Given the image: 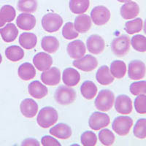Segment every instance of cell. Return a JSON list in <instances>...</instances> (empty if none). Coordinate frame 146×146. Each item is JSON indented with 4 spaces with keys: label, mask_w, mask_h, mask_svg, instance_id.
I'll use <instances>...</instances> for the list:
<instances>
[{
    "label": "cell",
    "mask_w": 146,
    "mask_h": 146,
    "mask_svg": "<svg viewBox=\"0 0 146 146\" xmlns=\"http://www.w3.org/2000/svg\"><path fill=\"white\" fill-rule=\"evenodd\" d=\"M58 118V115L56 110L51 107H45L42 108L39 111L36 121L40 127L47 129L56 123Z\"/></svg>",
    "instance_id": "cell-1"
},
{
    "label": "cell",
    "mask_w": 146,
    "mask_h": 146,
    "mask_svg": "<svg viewBox=\"0 0 146 146\" xmlns=\"http://www.w3.org/2000/svg\"><path fill=\"white\" fill-rule=\"evenodd\" d=\"M115 102L114 94L108 89L102 90L99 92L94 102L95 107L102 112H107L111 109Z\"/></svg>",
    "instance_id": "cell-2"
},
{
    "label": "cell",
    "mask_w": 146,
    "mask_h": 146,
    "mask_svg": "<svg viewBox=\"0 0 146 146\" xmlns=\"http://www.w3.org/2000/svg\"><path fill=\"white\" fill-rule=\"evenodd\" d=\"M55 100L62 105H68L76 99V92L67 86H62L56 89L54 94Z\"/></svg>",
    "instance_id": "cell-3"
},
{
    "label": "cell",
    "mask_w": 146,
    "mask_h": 146,
    "mask_svg": "<svg viewBox=\"0 0 146 146\" xmlns=\"http://www.w3.org/2000/svg\"><path fill=\"white\" fill-rule=\"evenodd\" d=\"M63 23V19L58 14L48 13L42 18V26L45 32H56L60 29Z\"/></svg>",
    "instance_id": "cell-4"
},
{
    "label": "cell",
    "mask_w": 146,
    "mask_h": 146,
    "mask_svg": "<svg viewBox=\"0 0 146 146\" xmlns=\"http://www.w3.org/2000/svg\"><path fill=\"white\" fill-rule=\"evenodd\" d=\"M130 39L126 35H121L115 38L111 43V50L115 56L123 57L130 50Z\"/></svg>",
    "instance_id": "cell-5"
},
{
    "label": "cell",
    "mask_w": 146,
    "mask_h": 146,
    "mask_svg": "<svg viewBox=\"0 0 146 146\" xmlns=\"http://www.w3.org/2000/svg\"><path fill=\"white\" fill-rule=\"evenodd\" d=\"M133 126V120L131 117L121 115L113 121L112 128L113 131L120 136H126L129 133Z\"/></svg>",
    "instance_id": "cell-6"
},
{
    "label": "cell",
    "mask_w": 146,
    "mask_h": 146,
    "mask_svg": "<svg viewBox=\"0 0 146 146\" xmlns=\"http://www.w3.org/2000/svg\"><path fill=\"white\" fill-rule=\"evenodd\" d=\"M146 74V66L140 60H133L128 66V75L133 80H139L144 78Z\"/></svg>",
    "instance_id": "cell-7"
},
{
    "label": "cell",
    "mask_w": 146,
    "mask_h": 146,
    "mask_svg": "<svg viewBox=\"0 0 146 146\" xmlns=\"http://www.w3.org/2000/svg\"><path fill=\"white\" fill-rule=\"evenodd\" d=\"M91 18L94 24L102 26L109 21L110 18V12L105 6H96L91 10Z\"/></svg>",
    "instance_id": "cell-8"
},
{
    "label": "cell",
    "mask_w": 146,
    "mask_h": 146,
    "mask_svg": "<svg viewBox=\"0 0 146 146\" xmlns=\"http://www.w3.org/2000/svg\"><path fill=\"white\" fill-rule=\"evenodd\" d=\"M110 120L108 114L100 112H94L88 120V125L91 129L98 131L110 124Z\"/></svg>",
    "instance_id": "cell-9"
},
{
    "label": "cell",
    "mask_w": 146,
    "mask_h": 146,
    "mask_svg": "<svg viewBox=\"0 0 146 146\" xmlns=\"http://www.w3.org/2000/svg\"><path fill=\"white\" fill-rule=\"evenodd\" d=\"M73 66L79 70L84 72H91L97 67L98 62L94 56L91 55L83 56L81 58H78L72 62Z\"/></svg>",
    "instance_id": "cell-10"
},
{
    "label": "cell",
    "mask_w": 146,
    "mask_h": 146,
    "mask_svg": "<svg viewBox=\"0 0 146 146\" xmlns=\"http://www.w3.org/2000/svg\"><path fill=\"white\" fill-rule=\"evenodd\" d=\"M87 49L93 54H100L105 50V43L104 39L98 35H92L86 41Z\"/></svg>",
    "instance_id": "cell-11"
},
{
    "label": "cell",
    "mask_w": 146,
    "mask_h": 146,
    "mask_svg": "<svg viewBox=\"0 0 146 146\" xmlns=\"http://www.w3.org/2000/svg\"><path fill=\"white\" fill-rule=\"evenodd\" d=\"M41 80L45 85L56 86L61 81V72L57 67H51L41 74Z\"/></svg>",
    "instance_id": "cell-12"
},
{
    "label": "cell",
    "mask_w": 146,
    "mask_h": 146,
    "mask_svg": "<svg viewBox=\"0 0 146 146\" xmlns=\"http://www.w3.org/2000/svg\"><path fill=\"white\" fill-rule=\"evenodd\" d=\"M115 109L120 114H130L133 109L131 98L124 94L118 96L115 102Z\"/></svg>",
    "instance_id": "cell-13"
},
{
    "label": "cell",
    "mask_w": 146,
    "mask_h": 146,
    "mask_svg": "<svg viewBox=\"0 0 146 146\" xmlns=\"http://www.w3.org/2000/svg\"><path fill=\"white\" fill-rule=\"evenodd\" d=\"M33 64L39 71L43 72L50 68L53 64V58L48 53L40 52L34 56Z\"/></svg>",
    "instance_id": "cell-14"
},
{
    "label": "cell",
    "mask_w": 146,
    "mask_h": 146,
    "mask_svg": "<svg viewBox=\"0 0 146 146\" xmlns=\"http://www.w3.org/2000/svg\"><path fill=\"white\" fill-rule=\"evenodd\" d=\"M66 50H67L69 56L74 59H78L81 58L86 54V52L85 44L83 43V41L79 40H74L69 43Z\"/></svg>",
    "instance_id": "cell-15"
},
{
    "label": "cell",
    "mask_w": 146,
    "mask_h": 146,
    "mask_svg": "<svg viewBox=\"0 0 146 146\" xmlns=\"http://www.w3.org/2000/svg\"><path fill=\"white\" fill-rule=\"evenodd\" d=\"M20 110L23 116L32 118L37 114L38 105L32 99H25L21 103Z\"/></svg>",
    "instance_id": "cell-16"
},
{
    "label": "cell",
    "mask_w": 146,
    "mask_h": 146,
    "mask_svg": "<svg viewBox=\"0 0 146 146\" xmlns=\"http://www.w3.org/2000/svg\"><path fill=\"white\" fill-rule=\"evenodd\" d=\"M121 17L125 19V20H130L133 18H136L139 13V5L135 2H126L124 5H122L121 7Z\"/></svg>",
    "instance_id": "cell-17"
},
{
    "label": "cell",
    "mask_w": 146,
    "mask_h": 146,
    "mask_svg": "<svg viewBox=\"0 0 146 146\" xmlns=\"http://www.w3.org/2000/svg\"><path fill=\"white\" fill-rule=\"evenodd\" d=\"M16 25L21 29L30 31L36 25V18L31 14L21 13L17 17Z\"/></svg>",
    "instance_id": "cell-18"
},
{
    "label": "cell",
    "mask_w": 146,
    "mask_h": 146,
    "mask_svg": "<svg viewBox=\"0 0 146 146\" xmlns=\"http://www.w3.org/2000/svg\"><path fill=\"white\" fill-rule=\"evenodd\" d=\"M62 80L67 86H75L80 80V75L75 69L66 68L62 74Z\"/></svg>",
    "instance_id": "cell-19"
},
{
    "label": "cell",
    "mask_w": 146,
    "mask_h": 146,
    "mask_svg": "<svg viewBox=\"0 0 146 146\" xmlns=\"http://www.w3.org/2000/svg\"><path fill=\"white\" fill-rule=\"evenodd\" d=\"M28 90L29 94L37 100L42 99L48 94L47 87L38 80H35L30 83L28 86Z\"/></svg>",
    "instance_id": "cell-20"
},
{
    "label": "cell",
    "mask_w": 146,
    "mask_h": 146,
    "mask_svg": "<svg viewBox=\"0 0 146 146\" xmlns=\"http://www.w3.org/2000/svg\"><path fill=\"white\" fill-rule=\"evenodd\" d=\"M50 134L58 139H66L72 136V129L66 123H58L52 127L49 131Z\"/></svg>",
    "instance_id": "cell-21"
},
{
    "label": "cell",
    "mask_w": 146,
    "mask_h": 146,
    "mask_svg": "<svg viewBox=\"0 0 146 146\" xmlns=\"http://www.w3.org/2000/svg\"><path fill=\"white\" fill-rule=\"evenodd\" d=\"M0 35L5 42H12L15 41L18 35V29L15 24L7 23L3 28L0 29Z\"/></svg>",
    "instance_id": "cell-22"
},
{
    "label": "cell",
    "mask_w": 146,
    "mask_h": 146,
    "mask_svg": "<svg viewBox=\"0 0 146 146\" xmlns=\"http://www.w3.org/2000/svg\"><path fill=\"white\" fill-rule=\"evenodd\" d=\"M96 80L102 86H108L111 84L114 80V77L112 75L109 67L106 65L102 66L98 69L96 73Z\"/></svg>",
    "instance_id": "cell-23"
},
{
    "label": "cell",
    "mask_w": 146,
    "mask_h": 146,
    "mask_svg": "<svg viewBox=\"0 0 146 146\" xmlns=\"http://www.w3.org/2000/svg\"><path fill=\"white\" fill-rule=\"evenodd\" d=\"M74 27L78 32L86 33L91 27V18L88 15H79L75 18Z\"/></svg>",
    "instance_id": "cell-24"
},
{
    "label": "cell",
    "mask_w": 146,
    "mask_h": 146,
    "mask_svg": "<svg viewBox=\"0 0 146 146\" xmlns=\"http://www.w3.org/2000/svg\"><path fill=\"white\" fill-rule=\"evenodd\" d=\"M18 76L23 80H29L33 79L36 75V70L33 65L29 62L22 64L18 70Z\"/></svg>",
    "instance_id": "cell-25"
},
{
    "label": "cell",
    "mask_w": 146,
    "mask_h": 146,
    "mask_svg": "<svg viewBox=\"0 0 146 146\" xmlns=\"http://www.w3.org/2000/svg\"><path fill=\"white\" fill-rule=\"evenodd\" d=\"M37 42V37L34 33L24 32L19 36V43L22 48L31 50L35 48Z\"/></svg>",
    "instance_id": "cell-26"
},
{
    "label": "cell",
    "mask_w": 146,
    "mask_h": 146,
    "mask_svg": "<svg viewBox=\"0 0 146 146\" xmlns=\"http://www.w3.org/2000/svg\"><path fill=\"white\" fill-rule=\"evenodd\" d=\"M97 86L94 82L87 80L85 81L80 86V92L85 99L91 100L96 96L97 94Z\"/></svg>",
    "instance_id": "cell-27"
},
{
    "label": "cell",
    "mask_w": 146,
    "mask_h": 146,
    "mask_svg": "<svg viewBox=\"0 0 146 146\" xmlns=\"http://www.w3.org/2000/svg\"><path fill=\"white\" fill-rule=\"evenodd\" d=\"M42 48L49 53H54L59 48V42L55 36H44L41 42Z\"/></svg>",
    "instance_id": "cell-28"
},
{
    "label": "cell",
    "mask_w": 146,
    "mask_h": 146,
    "mask_svg": "<svg viewBox=\"0 0 146 146\" xmlns=\"http://www.w3.org/2000/svg\"><path fill=\"white\" fill-rule=\"evenodd\" d=\"M90 5L89 0H70V9L74 14L85 13L88 10Z\"/></svg>",
    "instance_id": "cell-29"
},
{
    "label": "cell",
    "mask_w": 146,
    "mask_h": 146,
    "mask_svg": "<svg viewBox=\"0 0 146 146\" xmlns=\"http://www.w3.org/2000/svg\"><path fill=\"white\" fill-rule=\"evenodd\" d=\"M5 56L11 62H16L21 60L24 56V51L21 47L18 45H11L6 48Z\"/></svg>",
    "instance_id": "cell-30"
},
{
    "label": "cell",
    "mask_w": 146,
    "mask_h": 146,
    "mask_svg": "<svg viewBox=\"0 0 146 146\" xmlns=\"http://www.w3.org/2000/svg\"><path fill=\"white\" fill-rule=\"evenodd\" d=\"M110 72L117 79H121L126 73V65L123 61L116 60L110 64Z\"/></svg>",
    "instance_id": "cell-31"
},
{
    "label": "cell",
    "mask_w": 146,
    "mask_h": 146,
    "mask_svg": "<svg viewBox=\"0 0 146 146\" xmlns=\"http://www.w3.org/2000/svg\"><path fill=\"white\" fill-rule=\"evenodd\" d=\"M17 6L19 11L30 13L36 11L38 4L36 0H18Z\"/></svg>",
    "instance_id": "cell-32"
},
{
    "label": "cell",
    "mask_w": 146,
    "mask_h": 146,
    "mask_svg": "<svg viewBox=\"0 0 146 146\" xmlns=\"http://www.w3.org/2000/svg\"><path fill=\"white\" fill-rule=\"evenodd\" d=\"M143 21L142 18H137L132 21H129L125 24V31L129 35H134L138 33L143 29Z\"/></svg>",
    "instance_id": "cell-33"
},
{
    "label": "cell",
    "mask_w": 146,
    "mask_h": 146,
    "mask_svg": "<svg viewBox=\"0 0 146 146\" xmlns=\"http://www.w3.org/2000/svg\"><path fill=\"white\" fill-rule=\"evenodd\" d=\"M16 12L15 8L11 5H4L2 8L0 9V17L3 21L5 23H10L15 19Z\"/></svg>",
    "instance_id": "cell-34"
},
{
    "label": "cell",
    "mask_w": 146,
    "mask_h": 146,
    "mask_svg": "<svg viewBox=\"0 0 146 146\" xmlns=\"http://www.w3.org/2000/svg\"><path fill=\"white\" fill-rule=\"evenodd\" d=\"M131 45L137 51L146 52V37L142 35H135L131 39Z\"/></svg>",
    "instance_id": "cell-35"
},
{
    "label": "cell",
    "mask_w": 146,
    "mask_h": 146,
    "mask_svg": "<svg viewBox=\"0 0 146 146\" xmlns=\"http://www.w3.org/2000/svg\"><path fill=\"white\" fill-rule=\"evenodd\" d=\"M133 133L138 139L146 138V118H140L137 121L134 126Z\"/></svg>",
    "instance_id": "cell-36"
},
{
    "label": "cell",
    "mask_w": 146,
    "mask_h": 146,
    "mask_svg": "<svg viewBox=\"0 0 146 146\" xmlns=\"http://www.w3.org/2000/svg\"><path fill=\"white\" fill-rule=\"evenodd\" d=\"M99 139L104 145H112L115 142V135L110 130L108 129H102L99 132Z\"/></svg>",
    "instance_id": "cell-37"
},
{
    "label": "cell",
    "mask_w": 146,
    "mask_h": 146,
    "mask_svg": "<svg viewBox=\"0 0 146 146\" xmlns=\"http://www.w3.org/2000/svg\"><path fill=\"white\" fill-rule=\"evenodd\" d=\"M80 141L83 146H94L97 143V137L93 131H86L82 134Z\"/></svg>",
    "instance_id": "cell-38"
},
{
    "label": "cell",
    "mask_w": 146,
    "mask_h": 146,
    "mask_svg": "<svg viewBox=\"0 0 146 146\" xmlns=\"http://www.w3.org/2000/svg\"><path fill=\"white\" fill-rule=\"evenodd\" d=\"M78 35L79 34L75 30L74 24L71 22L66 23L62 28V36L66 40H73L77 38Z\"/></svg>",
    "instance_id": "cell-39"
},
{
    "label": "cell",
    "mask_w": 146,
    "mask_h": 146,
    "mask_svg": "<svg viewBox=\"0 0 146 146\" xmlns=\"http://www.w3.org/2000/svg\"><path fill=\"white\" fill-rule=\"evenodd\" d=\"M130 92L132 95L138 96V95H146V80H140V81L135 82L130 85Z\"/></svg>",
    "instance_id": "cell-40"
},
{
    "label": "cell",
    "mask_w": 146,
    "mask_h": 146,
    "mask_svg": "<svg viewBox=\"0 0 146 146\" xmlns=\"http://www.w3.org/2000/svg\"><path fill=\"white\" fill-rule=\"evenodd\" d=\"M135 110L139 114H146V95H138L134 102Z\"/></svg>",
    "instance_id": "cell-41"
},
{
    "label": "cell",
    "mask_w": 146,
    "mask_h": 146,
    "mask_svg": "<svg viewBox=\"0 0 146 146\" xmlns=\"http://www.w3.org/2000/svg\"><path fill=\"white\" fill-rule=\"evenodd\" d=\"M41 143L43 146H61V144L56 139L48 135L42 137Z\"/></svg>",
    "instance_id": "cell-42"
},
{
    "label": "cell",
    "mask_w": 146,
    "mask_h": 146,
    "mask_svg": "<svg viewBox=\"0 0 146 146\" xmlns=\"http://www.w3.org/2000/svg\"><path fill=\"white\" fill-rule=\"evenodd\" d=\"M22 146H27V145H31V146H40V144L36 139H33V138H29V139H24L23 143H21Z\"/></svg>",
    "instance_id": "cell-43"
},
{
    "label": "cell",
    "mask_w": 146,
    "mask_h": 146,
    "mask_svg": "<svg viewBox=\"0 0 146 146\" xmlns=\"http://www.w3.org/2000/svg\"><path fill=\"white\" fill-rule=\"evenodd\" d=\"M5 23H5V21H3L2 18H1V17H0V27H4V26L5 25Z\"/></svg>",
    "instance_id": "cell-44"
},
{
    "label": "cell",
    "mask_w": 146,
    "mask_h": 146,
    "mask_svg": "<svg viewBox=\"0 0 146 146\" xmlns=\"http://www.w3.org/2000/svg\"><path fill=\"white\" fill-rule=\"evenodd\" d=\"M117 1H118L119 2H121V3H126V2H130L131 0H117Z\"/></svg>",
    "instance_id": "cell-45"
},
{
    "label": "cell",
    "mask_w": 146,
    "mask_h": 146,
    "mask_svg": "<svg viewBox=\"0 0 146 146\" xmlns=\"http://www.w3.org/2000/svg\"><path fill=\"white\" fill-rule=\"evenodd\" d=\"M143 30H144L145 34L146 35V19H145V22H144V27H143Z\"/></svg>",
    "instance_id": "cell-46"
},
{
    "label": "cell",
    "mask_w": 146,
    "mask_h": 146,
    "mask_svg": "<svg viewBox=\"0 0 146 146\" xmlns=\"http://www.w3.org/2000/svg\"><path fill=\"white\" fill-rule=\"evenodd\" d=\"M2 62V55H1V53H0V64H1Z\"/></svg>",
    "instance_id": "cell-47"
}]
</instances>
